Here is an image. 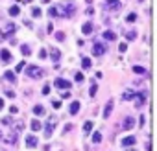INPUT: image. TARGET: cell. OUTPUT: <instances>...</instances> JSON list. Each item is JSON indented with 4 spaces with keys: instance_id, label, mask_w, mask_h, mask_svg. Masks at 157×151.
<instances>
[{
    "instance_id": "23",
    "label": "cell",
    "mask_w": 157,
    "mask_h": 151,
    "mask_svg": "<svg viewBox=\"0 0 157 151\" xmlns=\"http://www.w3.org/2000/svg\"><path fill=\"white\" fill-rule=\"evenodd\" d=\"M133 72H135V74H142V76L146 74V70H144L142 66H135V68H133Z\"/></svg>"
},
{
    "instance_id": "24",
    "label": "cell",
    "mask_w": 157,
    "mask_h": 151,
    "mask_svg": "<svg viewBox=\"0 0 157 151\" xmlns=\"http://www.w3.org/2000/svg\"><path fill=\"white\" fill-rule=\"evenodd\" d=\"M6 79H8V81H11V83L15 81V76H13V72H6Z\"/></svg>"
},
{
    "instance_id": "28",
    "label": "cell",
    "mask_w": 157,
    "mask_h": 151,
    "mask_svg": "<svg viewBox=\"0 0 157 151\" xmlns=\"http://www.w3.org/2000/svg\"><path fill=\"white\" fill-rule=\"evenodd\" d=\"M56 39H57V41H63V39H65V33L57 31V33H56Z\"/></svg>"
},
{
    "instance_id": "18",
    "label": "cell",
    "mask_w": 157,
    "mask_h": 151,
    "mask_svg": "<svg viewBox=\"0 0 157 151\" xmlns=\"http://www.w3.org/2000/svg\"><path fill=\"white\" fill-rule=\"evenodd\" d=\"M57 13H59L57 8H50V9H48V15H50V17H57Z\"/></svg>"
},
{
    "instance_id": "21",
    "label": "cell",
    "mask_w": 157,
    "mask_h": 151,
    "mask_svg": "<svg viewBox=\"0 0 157 151\" xmlns=\"http://www.w3.org/2000/svg\"><path fill=\"white\" fill-rule=\"evenodd\" d=\"M32 15H33L35 19H39V17H41V9H39V8H33V9H32Z\"/></svg>"
},
{
    "instance_id": "26",
    "label": "cell",
    "mask_w": 157,
    "mask_h": 151,
    "mask_svg": "<svg viewBox=\"0 0 157 151\" xmlns=\"http://www.w3.org/2000/svg\"><path fill=\"white\" fill-rule=\"evenodd\" d=\"M91 129H93V123H91V122H87V123L83 125V131H85V133H89Z\"/></svg>"
},
{
    "instance_id": "4",
    "label": "cell",
    "mask_w": 157,
    "mask_h": 151,
    "mask_svg": "<svg viewBox=\"0 0 157 151\" xmlns=\"http://www.w3.org/2000/svg\"><path fill=\"white\" fill-rule=\"evenodd\" d=\"M56 127V118H50V122H48V125H46V131H44V136L46 138H50L52 136V129Z\"/></svg>"
},
{
    "instance_id": "15",
    "label": "cell",
    "mask_w": 157,
    "mask_h": 151,
    "mask_svg": "<svg viewBox=\"0 0 157 151\" xmlns=\"http://www.w3.org/2000/svg\"><path fill=\"white\" fill-rule=\"evenodd\" d=\"M21 13V9H19V6H11L10 8V15H13V17H17Z\"/></svg>"
},
{
    "instance_id": "11",
    "label": "cell",
    "mask_w": 157,
    "mask_h": 151,
    "mask_svg": "<svg viewBox=\"0 0 157 151\" xmlns=\"http://www.w3.org/2000/svg\"><path fill=\"white\" fill-rule=\"evenodd\" d=\"M111 111H113V101H109V103L105 105V111H104V116H105V118H109V114H111Z\"/></svg>"
},
{
    "instance_id": "16",
    "label": "cell",
    "mask_w": 157,
    "mask_h": 151,
    "mask_svg": "<svg viewBox=\"0 0 157 151\" xmlns=\"http://www.w3.org/2000/svg\"><path fill=\"white\" fill-rule=\"evenodd\" d=\"M21 52H22V55H30V53H32V50H30L28 44H22V46H21Z\"/></svg>"
},
{
    "instance_id": "6",
    "label": "cell",
    "mask_w": 157,
    "mask_h": 151,
    "mask_svg": "<svg viewBox=\"0 0 157 151\" xmlns=\"http://www.w3.org/2000/svg\"><path fill=\"white\" fill-rule=\"evenodd\" d=\"M37 144H39V140H37L33 134H30V136L26 138V145H28V147H35Z\"/></svg>"
},
{
    "instance_id": "19",
    "label": "cell",
    "mask_w": 157,
    "mask_h": 151,
    "mask_svg": "<svg viewBox=\"0 0 157 151\" xmlns=\"http://www.w3.org/2000/svg\"><path fill=\"white\" fill-rule=\"evenodd\" d=\"M33 112H35V114H39V116H41V114H43V112H44V109H43V107H41V105H35V107H33Z\"/></svg>"
},
{
    "instance_id": "32",
    "label": "cell",
    "mask_w": 157,
    "mask_h": 151,
    "mask_svg": "<svg viewBox=\"0 0 157 151\" xmlns=\"http://www.w3.org/2000/svg\"><path fill=\"white\" fill-rule=\"evenodd\" d=\"M126 50H128V44H126V42H122V44H120V52H126Z\"/></svg>"
},
{
    "instance_id": "33",
    "label": "cell",
    "mask_w": 157,
    "mask_h": 151,
    "mask_svg": "<svg viewBox=\"0 0 157 151\" xmlns=\"http://www.w3.org/2000/svg\"><path fill=\"white\" fill-rule=\"evenodd\" d=\"M48 92H50V87H48V85H44V87H43V94H48Z\"/></svg>"
},
{
    "instance_id": "3",
    "label": "cell",
    "mask_w": 157,
    "mask_h": 151,
    "mask_svg": "<svg viewBox=\"0 0 157 151\" xmlns=\"http://www.w3.org/2000/svg\"><path fill=\"white\" fill-rule=\"evenodd\" d=\"M54 85H56L57 89H67V90H70V81H67V79H61V78H57V79L54 81Z\"/></svg>"
},
{
    "instance_id": "30",
    "label": "cell",
    "mask_w": 157,
    "mask_h": 151,
    "mask_svg": "<svg viewBox=\"0 0 157 151\" xmlns=\"http://www.w3.org/2000/svg\"><path fill=\"white\" fill-rule=\"evenodd\" d=\"M122 98H124V100H131V98H133V92H124Z\"/></svg>"
},
{
    "instance_id": "2",
    "label": "cell",
    "mask_w": 157,
    "mask_h": 151,
    "mask_svg": "<svg viewBox=\"0 0 157 151\" xmlns=\"http://www.w3.org/2000/svg\"><path fill=\"white\" fill-rule=\"evenodd\" d=\"M105 9H109V11H118V9H120V2H118V0H105Z\"/></svg>"
},
{
    "instance_id": "22",
    "label": "cell",
    "mask_w": 157,
    "mask_h": 151,
    "mask_svg": "<svg viewBox=\"0 0 157 151\" xmlns=\"http://www.w3.org/2000/svg\"><path fill=\"white\" fill-rule=\"evenodd\" d=\"M126 20H128V22H135V20H137V15H135V13H129V15L126 17Z\"/></svg>"
},
{
    "instance_id": "27",
    "label": "cell",
    "mask_w": 157,
    "mask_h": 151,
    "mask_svg": "<svg viewBox=\"0 0 157 151\" xmlns=\"http://www.w3.org/2000/svg\"><path fill=\"white\" fill-rule=\"evenodd\" d=\"M100 140H102V134H100V133H94V136H93V142H96V144H98Z\"/></svg>"
},
{
    "instance_id": "13",
    "label": "cell",
    "mask_w": 157,
    "mask_h": 151,
    "mask_svg": "<svg viewBox=\"0 0 157 151\" xmlns=\"http://www.w3.org/2000/svg\"><path fill=\"white\" fill-rule=\"evenodd\" d=\"M122 144H124L126 147H128V145H133V144H135V138H133V136H126V138L122 140Z\"/></svg>"
},
{
    "instance_id": "1",
    "label": "cell",
    "mask_w": 157,
    "mask_h": 151,
    "mask_svg": "<svg viewBox=\"0 0 157 151\" xmlns=\"http://www.w3.org/2000/svg\"><path fill=\"white\" fill-rule=\"evenodd\" d=\"M26 74L30 76V78H43V70L39 66H28L26 68Z\"/></svg>"
},
{
    "instance_id": "35",
    "label": "cell",
    "mask_w": 157,
    "mask_h": 151,
    "mask_svg": "<svg viewBox=\"0 0 157 151\" xmlns=\"http://www.w3.org/2000/svg\"><path fill=\"white\" fill-rule=\"evenodd\" d=\"M0 109H4V101L2 100H0Z\"/></svg>"
},
{
    "instance_id": "8",
    "label": "cell",
    "mask_w": 157,
    "mask_h": 151,
    "mask_svg": "<svg viewBox=\"0 0 157 151\" xmlns=\"http://www.w3.org/2000/svg\"><path fill=\"white\" fill-rule=\"evenodd\" d=\"M0 57H2V61H4V63H10V59H11L10 50H2V52H0Z\"/></svg>"
},
{
    "instance_id": "29",
    "label": "cell",
    "mask_w": 157,
    "mask_h": 151,
    "mask_svg": "<svg viewBox=\"0 0 157 151\" xmlns=\"http://www.w3.org/2000/svg\"><path fill=\"white\" fill-rule=\"evenodd\" d=\"M96 90H98V87H96V85H93V87H91V90H89V94H91V96H94V94H96Z\"/></svg>"
},
{
    "instance_id": "7",
    "label": "cell",
    "mask_w": 157,
    "mask_h": 151,
    "mask_svg": "<svg viewBox=\"0 0 157 151\" xmlns=\"http://www.w3.org/2000/svg\"><path fill=\"white\" fill-rule=\"evenodd\" d=\"M68 111H70V114H78V111H80V101H72Z\"/></svg>"
},
{
    "instance_id": "25",
    "label": "cell",
    "mask_w": 157,
    "mask_h": 151,
    "mask_svg": "<svg viewBox=\"0 0 157 151\" xmlns=\"http://www.w3.org/2000/svg\"><path fill=\"white\" fill-rule=\"evenodd\" d=\"M135 37H137V33H135V31H129V33L126 31V39H129V41H133Z\"/></svg>"
},
{
    "instance_id": "5",
    "label": "cell",
    "mask_w": 157,
    "mask_h": 151,
    "mask_svg": "<svg viewBox=\"0 0 157 151\" xmlns=\"http://www.w3.org/2000/svg\"><path fill=\"white\" fill-rule=\"evenodd\" d=\"M104 52H105V46H104L102 42H96L94 48H93V53H94V55H104Z\"/></svg>"
},
{
    "instance_id": "12",
    "label": "cell",
    "mask_w": 157,
    "mask_h": 151,
    "mask_svg": "<svg viewBox=\"0 0 157 151\" xmlns=\"http://www.w3.org/2000/svg\"><path fill=\"white\" fill-rule=\"evenodd\" d=\"M131 127H133V118L128 116V118L124 120V129H131Z\"/></svg>"
},
{
    "instance_id": "20",
    "label": "cell",
    "mask_w": 157,
    "mask_h": 151,
    "mask_svg": "<svg viewBox=\"0 0 157 151\" xmlns=\"http://www.w3.org/2000/svg\"><path fill=\"white\" fill-rule=\"evenodd\" d=\"M32 129H33V131H39V129H41V123H39V120H33V122H32Z\"/></svg>"
},
{
    "instance_id": "9",
    "label": "cell",
    "mask_w": 157,
    "mask_h": 151,
    "mask_svg": "<svg viewBox=\"0 0 157 151\" xmlns=\"http://www.w3.org/2000/svg\"><path fill=\"white\" fill-rule=\"evenodd\" d=\"M82 31H83L85 35H89V33L93 31V24H91V22H85V24H83V28H82Z\"/></svg>"
},
{
    "instance_id": "31",
    "label": "cell",
    "mask_w": 157,
    "mask_h": 151,
    "mask_svg": "<svg viewBox=\"0 0 157 151\" xmlns=\"http://www.w3.org/2000/svg\"><path fill=\"white\" fill-rule=\"evenodd\" d=\"M83 79V74L82 72H76V81H82Z\"/></svg>"
},
{
    "instance_id": "36",
    "label": "cell",
    "mask_w": 157,
    "mask_h": 151,
    "mask_svg": "<svg viewBox=\"0 0 157 151\" xmlns=\"http://www.w3.org/2000/svg\"><path fill=\"white\" fill-rule=\"evenodd\" d=\"M129 151H133V149H129Z\"/></svg>"
},
{
    "instance_id": "14",
    "label": "cell",
    "mask_w": 157,
    "mask_h": 151,
    "mask_svg": "<svg viewBox=\"0 0 157 151\" xmlns=\"http://www.w3.org/2000/svg\"><path fill=\"white\" fill-rule=\"evenodd\" d=\"M104 39H107V41H115L117 35H115L113 31H104Z\"/></svg>"
},
{
    "instance_id": "10",
    "label": "cell",
    "mask_w": 157,
    "mask_h": 151,
    "mask_svg": "<svg viewBox=\"0 0 157 151\" xmlns=\"http://www.w3.org/2000/svg\"><path fill=\"white\" fill-rule=\"evenodd\" d=\"M50 57H52L54 61H59V57H61L59 50H57V48H52V52H50Z\"/></svg>"
},
{
    "instance_id": "34",
    "label": "cell",
    "mask_w": 157,
    "mask_h": 151,
    "mask_svg": "<svg viewBox=\"0 0 157 151\" xmlns=\"http://www.w3.org/2000/svg\"><path fill=\"white\" fill-rule=\"evenodd\" d=\"M52 107H54V109H59V107H61V103H59V101H54V103H52Z\"/></svg>"
},
{
    "instance_id": "17",
    "label": "cell",
    "mask_w": 157,
    "mask_h": 151,
    "mask_svg": "<svg viewBox=\"0 0 157 151\" xmlns=\"http://www.w3.org/2000/svg\"><path fill=\"white\" fill-rule=\"evenodd\" d=\"M82 66L87 70V68H91V59L89 57H83V61H82Z\"/></svg>"
}]
</instances>
